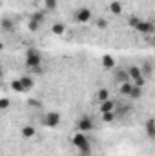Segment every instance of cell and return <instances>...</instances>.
Masks as SVG:
<instances>
[{
	"mask_svg": "<svg viewBox=\"0 0 155 156\" xmlns=\"http://www.w3.org/2000/svg\"><path fill=\"white\" fill-rule=\"evenodd\" d=\"M40 64H42V56H40L39 51L28 49V53H26V66L31 67V69H39Z\"/></svg>",
	"mask_w": 155,
	"mask_h": 156,
	"instance_id": "cell-1",
	"label": "cell"
},
{
	"mask_svg": "<svg viewBox=\"0 0 155 156\" xmlns=\"http://www.w3.org/2000/svg\"><path fill=\"white\" fill-rule=\"evenodd\" d=\"M91 9L89 7H78L77 11L73 13V20L77 22V24H88L89 20H91Z\"/></svg>",
	"mask_w": 155,
	"mask_h": 156,
	"instance_id": "cell-2",
	"label": "cell"
},
{
	"mask_svg": "<svg viewBox=\"0 0 155 156\" xmlns=\"http://www.w3.org/2000/svg\"><path fill=\"white\" fill-rule=\"evenodd\" d=\"M135 31L139 33V35H153L155 33V24L152 22V20H141L139 22V26L135 27Z\"/></svg>",
	"mask_w": 155,
	"mask_h": 156,
	"instance_id": "cell-3",
	"label": "cell"
},
{
	"mask_svg": "<svg viewBox=\"0 0 155 156\" xmlns=\"http://www.w3.org/2000/svg\"><path fill=\"white\" fill-rule=\"evenodd\" d=\"M42 123H44L46 127H59V123H60V115L55 113V111H49V113H46V115L42 116Z\"/></svg>",
	"mask_w": 155,
	"mask_h": 156,
	"instance_id": "cell-4",
	"label": "cell"
},
{
	"mask_svg": "<svg viewBox=\"0 0 155 156\" xmlns=\"http://www.w3.org/2000/svg\"><path fill=\"white\" fill-rule=\"evenodd\" d=\"M71 144H73V147L82 149V147H88V145H89V138H88L86 133H77V134H73Z\"/></svg>",
	"mask_w": 155,
	"mask_h": 156,
	"instance_id": "cell-5",
	"label": "cell"
},
{
	"mask_svg": "<svg viewBox=\"0 0 155 156\" xmlns=\"http://www.w3.org/2000/svg\"><path fill=\"white\" fill-rule=\"evenodd\" d=\"M77 127H78V131H80V133H86V134H88V133H91V131H93L95 123H93V120H91L89 116H82L77 122Z\"/></svg>",
	"mask_w": 155,
	"mask_h": 156,
	"instance_id": "cell-6",
	"label": "cell"
},
{
	"mask_svg": "<svg viewBox=\"0 0 155 156\" xmlns=\"http://www.w3.org/2000/svg\"><path fill=\"white\" fill-rule=\"evenodd\" d=\"M144 133H146V136H148L150 140H155V120L153 118L146 120V123H144Z\"/></svg>",
	"mask_w": 155,
	"mask_h": 156,
	"instance_id": "cell-7",
	"label": "cell"
},
{
	"mask_svg": "<svg viewBox=\"0 0 155 156\" xmlns=\"http://www.w3.org/2000/svg\"><path fill=\"white\" fill-rule=\"evenodd\" d=\"M128 75H130V80L133 82V80H137V78L144 76L142 75V69L139 67V66H131V67H128Z\"/></svg>",
	"mask_w": 155,
	"mask_h": 156,
	"instance_id": "cell-8",
	"label": "cell"
},
{
	"mask_svg": "<svg viewBox=\"0 0 155 156\" xmlns=\"http://www.w3.org/2000/svg\"><path fill=\"white\" fill-rule=\"evenodd\" d=\"M115 80L117 82H120V83H124V82H131V80H130V75H128V69H117Z\"/></svg>",
	"mask_w": 155,
	"mask_h": 156,
	"instance_id": "cell-9",
	"label": "cell"
},
{
	"mask_svg": "<svg viewBox=\"0 0 155 156\" xmlns=\"http://www.w3.org/2000/svg\"><path fill=\"white\" fill-rule=\"evenodd\" d=\"M113 109H115V104H113L112 100L100 102V115H104V113H113Z\"/></svg>",
	"mask_w": 155,
	"mask_h": 156,
	"instance_id": "cell-10",
	"label": "cell"
},
{
	"mask_svg": "<svg viewBox=\"0 0 155 156\" xmlns=\"http://www.w3.org/2000/svg\"><path fill=\"white\" fill-rule=\"evenodd\" d=\"M102 67H104V69H113V67H115V60H113V56L104 55V56H102Z\"/></svg>",
	"mask_w": 155,
	"mask_h": 156,
	"instance_id": "cell-11",
	"label": "cell"
},
{
	"mask_svg": "<svg viewBox=\"0 0 155 156\" xmlns=\"http://www.w3.org/2000/svg\"><path fill=\"white\" fill-rule=\"evenodd\" d=\"M20 134H22V138H33L35 136V127H31V125H24L22 127V131H20Z\"/></svg>",
	"mask_w": 155,
	"mask_h": 156,
	"instance_id": "cell-12",
	"label": "cell"
},
{
	"mask_svg": "<svg viewBox=\"0 0 155 156\" xmlns=\"http://www.w3.org/2000/svg\"><path fill=\"white\" fill-rule=\"evenodd\" d=\"M131 89H133V82H124V83H120V94L130 96V94H131Z\"/></svg>",
	"mask_w": 155,
	"mask_h": 156,
	"instance_id": "cell-13",
	"label": "cell"
},
{
	"mask_svg": "<svg viewBox=\"0 0 155 156\" xmlns=\"http://www.w3.org/2000/svg\"><path fill=\"white\" fill-rule=\"evenodd\" d=\"M97 100H99V102H106V100H110V91H108V89H99V93H97Z\"/></svg>",
	"mask_w": 155,
	"mask_h": 156,
	"instance_id": "cell-14",
	"label": "cell"
},
{
	"mask_svg": "<svg viewBox=\"0 0 155 156\" xmlns=\"http://www.w3.org/2000/svg\"><path fill=\"white\" fill-rule=\"evenodd\" d=\"M20 82H22V85H24L26 91H29L33 87V78L31 76H20Z\"/></svg>",
	"mask_w": 155,
	"mask_h": 156,
	"instance_id": "cell-15",
	"label": "cell"
},
{
	"mask_svg": "<svg viewBox=\"0 0 155 156\" xmlns=\"http://www.w3.org/2000/svg\"><path fill=\"white\" fill-rule=\"evenodd\" d=\"M141 96H142V87H137V85H133L130 98H131V100H137V98H141Z\"/></svg>",
	"mask_w": 155,
	"mask_h": 156,
	"instance_id": "cell-16",
	"label": "cell"
},
{
	"mask_svg": "<svg viewBox=\"0 0 155 156\" xmlns=\"http://www.w3.org/2000/svg\"><path fill=\"white\" fill-rule=\"evenodd\" d=\"M110 9H112L113 15H120V13H122V4H120V2H112V4H110Z\"/></svg>",
	"mask_w": 155,
	"mask_h": 156,
	"instance_id": "cell-17",
	"label": "cell"
},
{
	"mask_svg": "<svg viewBox=\"0 0 155 156\" xmlns=\"http://www.w3.org/2000/svg\"><path fill=\"white\" fill-rule=\"evenodd\" d=\"M11 87H13V91H17V93H24V91H26L24 85H22V82H20V78H18V80H13Z\"/></svg>",
	"mask_w": 155,
	"mask_h": 156,
	"instance_id": "cell-18",
	"label": "cell"
},
{
	"mask_svg": "<svg viewBox=\"0 0 155 156\" xmlns=\"http://www.w3.org/2000/svg\"><path fill=\"white\" fill-rule=\"evenodd\" d=\"M51 29H53V33H55V35H62V33L66 31V26H64V24H53V27H51Z\"/></svg>",
	"mask_w": 155,
	"mask_h": 156,
	"instance_id": "cell-19",
	"label": "cell"
},
{
	"mask_svg": "<svg viewBox=\"0 0 155 156\" xmlns=\"http://www.w3.org/2000/svg\"><path fill=\"white\" fill-rule=\"evenodd\" d=\"M141 20H142V18H139V16H130V18H128V26L135 29V27L139 26V22H141Z\"/></svg>",
	"mask_w": 155,
	"mask_h": 156,
	"instance_id": "cell-20",
	"label": "cell"
},
{
	"mask_svg": "<svg viewBox=\"0 0 155 156\" xmlns=\"http://www.w3.org/2000/svg\"><path fill=\"white\" fill-rule=\"evenodd\" d=\"M2 29H4V31H11V29H13V24H11L9 18H4V20H2Z\"/></svg>",
	"mask_w": 155,
	"mask_h": 156,
	"instance_id": "cell-21",
	"label": "cell"
},
{
	"mask_svg": "<svg viewBox=\"0 0 155 156\" xmlns=\"http://www.w3.org/2000/svg\"><path fill=\"white\" fill-rule=\"evenodd\" d=\"M29 20H35V22H39V24H40V22L44 20V13H40V11H39V13L31 15V18H29Z\"/></svg>",
	"mask_w": 155,
	"mask_h": 156,
	"instance_id": "cell-22",
	"label": "cell"
},
{
	"mask_svg": "<svg viewBox=\"0 0 155 156\" xmlns=\"http://www.w3.org/2000/svg\"><path fill=\"white\" fill-rule=\"evenodd\" d=\"M44 5L47 9H55L57 7V0H44Z\"/></svg>",
	"mask_w": 155,
	"mask_h": 156,
	"instance_id": "cell-23",
	"label": "cell"
},
{
	"mask_svg": "<svg viewBox=\"0 0 155 156\" xmlns=\"http://www.w3.org/2000/svg\"><path fill=\"white\" fill-rule=\"evenodd\" d=\"M142 75H144L146 78H150V75H152V67H150L148 64H144V66H142Z\"/></svg>",
	"mask_w": 155,
	"mask_h": 156,
	"instance_id": "cell-24",
	"label": "cell"
},
{
	"mask_svg": "<svg viewBox=\"0 0 155 156\" xmlns=\"http://www.w3.org/2000/svg\"><path fill=\"white\" fill-rule=\"evenodd\" d=\"M97 26H99V27H100V29H106V27H108V22H106V20H104V18H100V20H99V22H97Z\"/></svg>",
	"mask_w": 155,
	"mask_h": 156,
	"instance_id": "cell-25",
	"label": "cell"
},
{
	"mask_svg": "<svg viewBox=\"0 0 155 156\" xmlns=\"http://www.w3.org/2000/svg\"><path fill=\"white\" fill-rule=\"evenodd\" d=\"M29 29H31V31H37V29H39V22L29 20Z\"/></svg>",
	"mask_w": 155,
	"mask_h": 156,
	"instance_id": "cell-26",
	"label": "cell"
},
{
	"mask_svg": "<svg viewBox=\"0 0 155 156\" xmlns=\"http://www.w3.org/2000/svg\"><path fill=\"white\" fill-rule=\"evenodd\" d=\"M0 107H2V109H7V107H9V100H7V98H2V100H0Z\"/></svg>",
	"mask_w": 155,
	"mask_h": 156,
	"instance_id": "cell-27",
	"label": "cell"
},
{
	"mask_svg": "<svg viewBox=\"0 0 155 156\" xmlns=\"http://www.w3.org/2000/svg\"><path fill=\"white\" fill-rule=\"evenodd\" d=\"M102 118H104V122H112L113 120V113H104Z\"/></svg>",
	"mask_w": 155,
	"mask_h": 156,
	"instance_id": "cell-28",
	"label": "cell"
},
{
	"mask_svg": "<svg viewBox=\"0 0 155 156\" xmlns=\"http://www.w3.org/2000/svg\"><path fill=\"white\" fill-rule=\"evenodd\" d=\"M153 44H155V33H153Z\"/></svg>",
	"mask_w": 155,
	"mask_h": 156,
	"instance_id": "cell-29",
	"label": "cell"
}]
</instances>
